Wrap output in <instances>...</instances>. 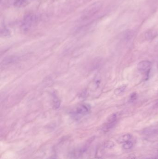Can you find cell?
<instances>
[{"label": "cell", "instance_id": "10", "mask_svg": "<svg viewBox=\"0 0 158 159\" xmlns=\"http://www.w3.org/2000/svg\"><path fill=\"white\" fill-rule=\"evenodd\" d=\"M133 142L130 141H128L123 144L122 145V148L123 149H125V150H128V149H131L133 147Z\"/></svg>", "mask_w": 158, "mask_h": 159}, {"label": "cell", "instance_id": "11", "mask_svg": "<svg viewBox=\"0 0 158 159\" xmlns=\"http://www.w3.org/2000/svg\"><path fill=\"white\" fill-rule=\"evenodd\" d=\"M104 146L107 148H112L115 146V143L111 140H108L105 143Z\"/></svg>", "mask_w": 158, "mask_h": 159}, {"label": "cell", "instance_id": "13", "mask_svg": "<svg viewBox=\"0 0 158 159\" xmlns=\"http://www.w3.org/2000/svg\"><path fill=\"white\" fill-rule=\"evenodd\" d=\"M92 159H102V158H101V157H96V158H93Z\"/></svg>", "mask_w": 158, "mask_h": 159}, {"label": "cell", "instance_id": "6", "mask_svg": "<svg viewBox=\"0 0 158 159\" xmlns=\"http://www.w3.org/2000/svg\"><path fill=\"white\" fill-rule=\"evenodd\" d=\"M131 138H132V136L130 134H123L118 137V138L116 140V142L119 144L124 143L126 142L130 141Z\"/></svg>", "mask_w": 158, "mask_h": 159}, {"label": "cell", "instance_id": "1", "mask_svg": "<svg viewBox=\"0 0 158 159\" xmlns=\"http://www.w3.org/2000/svg\"><path fill=\"white\" fill-rule=\"evenodd\" d=\"M36 17L35 15L28 14L26 15L23 20L21 24V28L23 30L27 31L29 30L34 23L36 21Z\"/></svg>", "mask_w": 158, "mask_h": 159}, {"label": "cell", "instance_id": "2", "mask_svg": "<svg viewBox=\"0 0 158 159\" xmlns=\"http://www.w3.org/2000/svg\"><path fill=\"white\" fill-rule=\"evenodd\" d=\"M101 7V4L99 3L92 4L85 10L82 17V19H86L87 17L92 16L96 14V13L99 10Z\"/></svg>", "mask_w": 158, "mask_h": 159}, {"label": "cell", "instance_id": "14", "mask_svg": "<svg viewBox=\"0 0 158 159\" xmlns=\"http://www.w3.org/2000/svg\"><path fill=\"white\" fill-rule=\"evenodd\" d=\"M158 159L156 158H147V159Z\"/></svg>", "mask_w": 158, "mask_h": 159}, {"label": "cell", "instance_id": "8", "mask_svg": "<svg viewBox=\"0 0 158 159\" xmlns=\"http://www.w3.org/2000/svg\"><path fill=\"white\" fill-rule=\"evenodd\" d=\"M156 35V33L153 30H150L146 32L145 34V37L147 39L151 40L153 39Z\"/></svg>", "mask_w": 158, "mask_h": 159}, {"label": "cell", "instance_id": "5", "mask_svg": "<svg viewBox=\"0 0 158 159\" xmlns=\"http://www.w3.org/2000/svg\"><path fill=\"white\" fill-rule=\"evenodd\" d=\"M117 116L116 114H113L110 116L107 120V122L103 127V130L107 132L112 128L117 121Z\"/></svg>", "mask_w": 158, "mask_h": 159}, {"label": "cell", "instance_id": "3", "mask_svg": "<svg viewBox=\"0 0 158 159\" xmlns=\"http://www.w3.org/2000/svg\"><path fill=\"white\" fill-rule=\"evenodd\" d=\"M91 110V108L89 105L83 104L77 107L73 114L76 117H81L88 114Z\"/></svg>", "mask_w": 158, "mask_h": 159}, {"label": "cell", "instance_id": "12", "mask_svg": "<svg viewBox=\"0 0 158 159\" xmlns=\"http://www.w3.org/2000/svg\"><path fill=\"white\" fill-rule=\"evenodd\" d=\"M136 98H137V95H136V93H133L131 95L130 97V100L132 102V101L135 100Z\"/></svg>", "mask_w": 158, "mask_h": 159}, {"label": "cell", "instance_id": "16", "mask_svg": "<svg viewBox=\"0 0 158 159\" xmlns=\"http://www.w3.org/2000/svg\"></svg>", "mask_w": 158, "mask_h": 159}, {"label": "cell", "instance_id": "4", "mask_svg": "<svg viewBox=\"0 0 158 159\" xmlns=\"http://www.w3.org/2000/svg\"><path fill=\"white\" fill-rule=\"evenodd\" d=\"M152 66V63L149 61H142L139 62L137 65V68L139 72L143 73H149Z\"/></svg>", "mask_w": 158, "mask_h": 159}, {"label": "cell", "instance_id": "15", "mask_svg": "<svg viewBox=\"0 0 158 159\" xmlns=\"http://www.w3.org/2000/svg\"><path fill=\"white\" fill-rule=\"evenodd\" d=\"M1 1H2V0H1Z\"/></svg>", "mask_w": 158, "mask_h": 159}, {"label": "cell", "instance_id": "7", "mask_svg": "<svg viewBox=\"0 0 158 159\" xmlns=\"http://www.w3.org/2000/svg\"><path fill=\"white\" fill-rule=\"evenodd\" d=\"M28 0H15L14 2V6L17 8H20L23 6Z\"/></svg>", "mask_w": 158, "mask_h": 159}, {"label": "cell", "instance_id": "9", "mask_svg": "<svg viewBox=\"0 0 158 159\" xmlns=\"http://www.w3.org/2000/svg\"><path fill=\"white\" fill-rule=\"evenodd\" d=\"M126 85H122L116 89L115 90V94L116 95H121L124 92L126 88Z\"/></svg>", "mask_w": 158, "mask_h": 159}]
</instances>
